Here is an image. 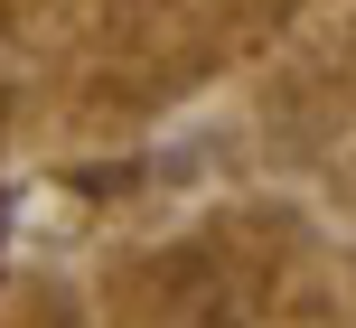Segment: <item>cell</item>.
Masks as SVG:
<instances>
[{"label": "cell", "instance_id": "obj_1", "mask_svg": "<svg viewBox=\"0 0 356 328\" xmlns=\"http://www.w3.org/2000/svg\"><path fill=\"white\" fill-rule=\"evenodd\" d=\"M178 328H263V291H253L234 263H197L188 272V300H178Z\"/></svg>", "mask_w": 356, "mask_h": 328}]
</instances>
